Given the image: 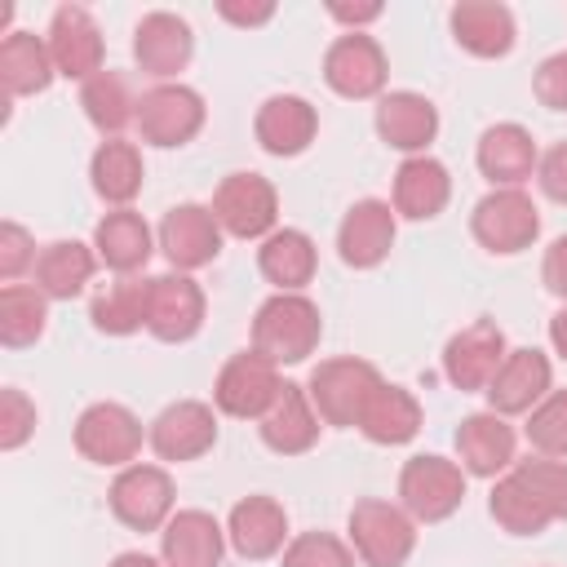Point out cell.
<instances>
[{"label": "cell", "mask_w": 567, "mask_h": 567, "mask_svg": "<svg viewBox=\"0 0 567 567\" xmlns=\"http://www.w3.org/2000/svg\"><path fill=\"white\" fill-rule=\"evenodd\" d=\"M452 35L474 58H505L514 49V13L496 0H461L452 9Z\"/></svg>", "instance_id": "obj_26"}, {"label": "cell", "mask_w": 567, "mask_h": 567, "mask_svg": "<svg viewBox=\"0 0 567 567\" xmlns=\"http://www.w3.org/2000/svg\"><path fill=\"white\" fill-rule=\"evenodd\" d=\"M540 106L549 111H567V53H554L536 66V80H532Z\"/></svg>", "instance_id": "obj_44"}, {"label": "cell", "mask_w": 567, "mask_h": 567, "mask_svg": "<svg viewBox=\"0 0 567 567\" xmlns=\"http://www.w3.org/2000/svg\"><path fill=\"white\" fill-rule=\"evenodd\" d=\"M93 248L102 266H111L115 275H133L151 257V226L142 221V213L115 208L93 226Z\"/></svg>", "instance_id": "obj_29"}, {"label": "cell", "mask_w": 567, "mask_h": 567, "mask_svg": "<svg viewBox=\"0 0 567 567\" xmlns=\"http://www.w3.org/2000/svg\"><path fill=\"white\" fill-rule=\"evenodd\" d=\"M505 332L492 319H474L443 346V372L456 390H487L505 363Z\"/></svg>", "instance_id": "obj_12"}, {"label": "cell", "mask_w": 567, "mask_h": 567, "mask_svg": "<svg viewBox=\"0 0 567 567\" xmlns=\"http://www.w3.org/2000/svg\"><path fill=\"white\" fill-rule=\"evenodd\" d=\"M31 430H35V403H31L22 390L4 385V390H0V447H4V452L22 447V443L31 439Z\"/></svg>", "instance_id": "obj_42"}, {"label": "cell", "mask_w": 567, "mask_h": 567, "mask_svg": "<svg viewBox=\"0 0 567 567\" xmlns=\"http://www.w3.org/2000/svg\"><path fill=\"white\" fill-rule=\"evenodd\" d=\"M315 439H319V412H315L306 385L284 381L279 399L261 416V443L270 452H279V456H297V452H310Z\"/></svg>", "instance_id": "obj_20"}, {"label": "cell", "mask_w": 567, "mask_h": 567, "mask_svg": "<svg viewBox=\"0 0 567 567\" xmlns=\"http://www.w3.org/2000/svg\"><path fill=\"white\" fill-rule=\"evenodd\" d=\"M350 540L368 567H403L416 549V527L408 509L368 496L350 509Z\"/></svg>", "instance_id": "obj_3"}, {"label": "cell", "mask_w": 567, "mask_h": 567, "mask_svg": "<svg viewBox=\"0 0 567 567\" xmlns=\"http://www.w3.org/2000/svg\"><path fill=\"white\" fill-rule=\"evenodd\" d=\"M49 58L66 80H93L102 71V31L84 4H62L49 22Z\"/></svg>", "instance_id": "obj_14"}, {"label": "cell", "mask_w": 567, "mask_h": 567, "mask_svg": "<svg viewBox=\"0 0 567 567\" xmlns=\"http://www.w3.org/2000/svg\"><path fill=\"white\" fill-rule=\"evenodd\" d=\"M275 213H279V199L261 173H230V177H221V186L213 195V217L235 239L275 235Z\"/></svg>", "instance_id": "obj_6"}, {"label": "cell", "mask_w": 567, "mask_h": 567, "mask_svg": "<svg viewBox=\"0 0 567 567\" xmlns=\"http://www.w3.org/2000/svg\"><path fill=\"white\" fill-rule=\"evenodd\" d=\"M204 128V97L186 84H155L137 97V133L151 146H182Z\"/></svg>", "instance_id": "obj_8"}, {"label": "cell", "mask_w": 567, "mask_h": 567, "mask_svg": "<svg viewBox=\"0 0 567 567\" xmlns=\"http://www.w3.org/2000/svg\"><path fill=\"white\" fill-rule=\"evenodd\" d=\"M323 80L341 97H354V102L377 97L385 89V53H381V44L372 35H363V31H350L341 40H332L328 53H323Z\"/></svg>", "instance_id": "obj_11"}, {"label": "cell", "mask_w": 567, "mask_h": 567, "mask_svg": "<svg viewBox=\"0 0 567 567\" xmlns=\"http://www.w3.org/2000/svg\"><path fill=\"white\" fill-rule=\"evenodd\" d=\"M159 248L177 270H199L221 252V226L204 204H177L159 221Z\"/></svg>", "instance_id": "obj_15"}, {"label": "cell", "mask_w": 567, "mask_h": 567, "mask_svg": "<svg viewBox=\"0 0 567 567\" xmlns=\"http://www.w3.org/2000/svg\"><path fill=\"white\" fill-rule=\"evenodd\" d=\"M540 279L554 297L567 301V235H558L549 248H545V266H540Z\"/></svg>", "instance_id": "obj_46"}, {"label": "cell", "mask_w": 567, "mask_h": 567, "mask_svg": "<svg viewBox=\"0 0 567 567\" xmlns=\"http://www.w3.org/2000/svg\"><path fill=\"white\" fill-rule=\"evenodd\" d=\"M31 261H35V244H31V235H27L18 221H4V226H0V279L13 284Z\"/></svg>", "instance_id": "obj_43"}, {"label": "cell", "mask_w": 567, "mask_h": 567, "mask_svg": "<svg viewBox=\"0 0 567 567\" xmlns=\"http://www.w3.org/2000/svg\"><path fill=\"white\" fill-rule=\"evenodd\" d=\"M111 567H164V563H155L151 554H120Z\"/></svg>", "instance_id": "obj_50"}, {"label": "cell", "mask_w": 567, "mask_h": 567, "mask_svg": "<svg viewBox=\"0 0 567 567\" xmlns=\"http://www.w3.org/2000/svg\"><path fill=\"white\" fill-rule=\"evenodd\" d=\"M527 443L540 456H567V390H549L527 416Z\"/></svg>", "instance_id": "obj_39"}, {"label": "cell", "mask_w": 567, "mask_h": 567, "mask_svg": "<svg viewBox=\"0 0 567 567\" xmlns=\"http://www.w3.org/2000/svg\"><path fill=\"white\" fill-rule=\"evenodd\" d=\"M377 133H381V142H390L394 151L416 155V151H425V146L434 142V133H439V111H434V102H430L425 93H408V89L385 93V97L377 102Z\"/></svg>", "instance_id": "obj_23"}, {"label": "cell", "mask_w": 567, "mask_h": 567, "mask_svg": "<svg viewBox=\"0 0 567 567\" xmlns=\"http://www.w3.org/2000/svg\"><path fill=\"white\" fill-rule=\"evenodd\" d=\"M514 474H523L532 483V492L549 505L554 523L567 518V465L554 461V456H527V461H514Z\"/></svg>", "instance_id": "obj_40"}, {"label": "cell", "mask_w": 567, "mask_h": 567, "mask_svg": "<svg viewBox=\"0 0 567 567\" xmlns=\"http://www.w3.org/2000/svg\"><path fill=\"white\" fill-rule=\"evenodd\" d=\"M142 447V421L124 403H93L75 421V452L93 465H128Z\"/></svg>", "instance_id": "obj_10"}, {"label": "cell", "mask_w": 567, "mask_h": 567, "mask_svg": "<svg viewBox=\"0 0 567 567\" xmlns=\"http://www.w3.org/2000/svg\"><path fill=\"white\" fill-rule=\"evenodd\" d=\"M328 13H332L337 22H350V27L359 31L363 22H372V18H381V4H328Z\"/></svg>", "instance_id": "obj_48"}, {"label": "cell", "mask_w": 567, "mask_h": 567, "mask_svg": "<svg viewBox=\"0 0 567 567\" xmlns=\"http://www.w3.org/2000/svg\"><path fill=\"white\" fill-rule=\"evenodd\" d=\"M217 13H221L226 22H235V27H261V22L275 18V4H270V0H261V4H235V0H221Z\"/></svg>", "instance_id": "obj_47"}, {"label": "cell", "mask_w": 567, "mask_h": 567, "mask_svg": "<svg viewBox=\"0 0 567 567\" xmlns=\"http://www.w3.org/2000/svg\"><path fill=\"white\" fill-rule=\"evenodd\" d=\"M470 230H474V239H478L487 252L509 257V252L532 248V239L540 235V213H536V204H532L527 190L501 186V190H492V195H483V199L474 204Z\"/></svg>", "instance_id": "obj_4"}, {"label": "cell", "mask_w": 567, "mask_h": 567, "mask_svg": "<svg viewBox=\"0 0 567 567\" xmlns=\"http://www.w3.org/2000/svg\"><path fill=\"white\" fill-rule=\"evenodd\" d=\"M204 323V292L190 275H155L146 301V328L159 341H190Z\"/></svg>", "instance_id": "obj_16"}, {"label": "cell", "mask_w": 567, "mask_h": 567, "mask_svg": "<svg viewBox=\"0 0 567 567\" xmlns=\"http://www.w3.org/2000/svg\"><path fill=\"white\" fill-rule=\"evenodd\" d=\"M252 128H257L261 151H270V155H301V151L315 142L319 115H315V106H310L306 97H297V93H275V97L261 102Z\"/></svg>", "instance_id": "obj_24"}, {"label": "cell", "mask_w": 567, "mask_h": 567, "mask_svg": "<svg viewBox=\"0 0 567 567\" xmlns=\"http://www.w3.org/2000/svg\"><path fill=\"white\" fill-rule=\"evenodd\" d=\"M452 199V177L439 159L430 155H412L399 164L394 173V213L412 217V221H430L447 208Z\"/></svg>", "instance_id": "obj_28"}, {"label": "cell", "mask_w": 567, "mask_h": 567, "mask_svg": "<svg viewBox=\"0 0 567 567\" xmlns=\"http://www.w3.org/2000/svg\"><path fill=\"white\" fill-rule=\"evenodd\" d=\"M111 514L133 532H155L173 518V478L159 465H124L111 483Z\"/></svg>", "instance_id": "obj_9"}, {"label": "cell", "mask_w": 567, "mask_h": 567, "mask_svg": "<svg viewBox=\"0 0 567 567\" xmlns=\"http://www.w3.org/2000/svg\"><path fill=\"white\" fill-rule=\"evenodd\" d=\"M492 518L509 532V536H536V532H545L549 523H554V514H549V505L532 492V483L523 478V474H505L496 487H492Z\"/></svg>", "instance_id": "obj_36"}, {"label": "cell", "mask_w": 567, "mask_h": 567, "mask_svg": "<svg viewBox=\"0 0 567 567\" xmlns=\"http://www.w3.org/2000/svg\"><path fill=\"white\" fill-rule=\"evenodd\" d=\"M190 53H195V35H190V27H186L177 13H168V9L146 13V18L137 22V31H133V58H137V66H142L146 75L168 80V75H177V71L190 62Z\"/></svg>", "instance_id": "obj_19"}, {"label": "cell", "mask_w": 567, "mask_h": 567, "mask_svg": "<svg viewBox=\"0 0 567 567\" xmlns=\"http://www.w3.org/2000/svg\"><path fill=\"white\" fill-rule=\"evenodd\" d=\"M540 190L554 204H567V142L545 151V159H540Z\"/></svg>", "instance_id": "obj_45"}, {"label": "cell", "mask_w": 567, "mask_h": 567, "mask_svg": "<svg viewBox=\"0 0 567 567\" xmlns=\"http://www.w3.org/2000/svg\"><path fill=\"white\" fill-rule=\"evenodd\" d=\"M359 430L372 443H381V447H399V443L416 439V430H421V403H416V394L403 390V385H385L381 381L372 390V399L363 403Z\"/></svg>", "instance_id": "obj_30"}, {"label": "cell", "mask_w": 567, "mask_h": 567, "mask_svg": "<svg viewBox=\"0 0 567 567\" xmlns=\"http://www.w3.org/2000/svg\"><path fill=\"white\" fill-rule=\"evenodd\" d=\"M381 385V372L368 359H328L310 372V403L323 425H359L363 403Z\"/></svg>", "instance_id": "obj_2"}, {"label": "cell", "mask_w": 567, "mask_h": 567, "mask_svg": "<svg viewBox=\"0 0 567 567\" xmlns=\"http://www.w3.org/2000/svg\"><path fill=\"white\" fill-rule=\"evenodd\" d=\"M474 159H478V173L492 186H518L536 168V142H532V133L523 124H492L478 137Z\"/></svg>", "instance_id": "obj_27"}, {"label": "cell", "mask_w": 567, "mask_h": 567, "mask_svg": "<svg viewBox=\"0 0 567 567\" xmlns=\"http://www.w3.org/2000/svg\"><path fill=\"white\" fill-rule=\"evenodd\" d=\"M549 341H554V350L567 359V306H563V310L549 319Z\"/></svg>", "instance_id": "obj_49"}, {"label": "cell", "mask_w": 567, "mask_h": 567, "mask_svg": "<svg viewBox=\"0 0 567 567\" xmlns=\"http://www.w3.org/2000/svg\"><path fill=\"white\" fill-rule=\"evenodd\" d=\"M53 75H58V66L49 58V40H40L31 31L4 35V44H0V80H4V93L9 97L44 93Z\"/></svg>", "instance_id": "obj_32"}, {"label": "cell", "mask_w": 567, "mask_h": 567, "mask_svg": "<svg viewBox=\"0 0 567 567\" xmlns=\"http://www.w3.org/2000/svg\"><path fill=\"white\" fill-rule=\"evenodd\" d=\"M319 337H323L319 306L301 292H275L270 301H261V310L252 319V350L266 354L275 368L301 363L306 354H315Z\"/></svg>", "instance_id": "obj_1"}, {"label": "cell", "mask_w": 567, "mask_h": 567, "mask_svg": "<svg viewBox=\"0 0 567 567\" xmlns=\"http://www.w3.org/2000/svg\"><path fill=\"white\" fill-rule=\"evenodd\" d=\"M146 301H151V279H133V275H120L106 292L93 297L89 306V319L97 332H111V337H128L146 323Z\"/></svg>", "instance_id": "obj_35"}, {"label": "cell", "mask_w": 567, "mask_h": 567, "mask_svg": "<svg viewBox=\"0 0 567 567\" xmlns=\"http://www.w3.org/2000/svg\"><path fill=\"white\" fill-rule=\"evenodd\" d=\"M279 372L266 354L257 350H244V354H230L226 368L217 372V385H213V403L226 412V416H239V421H261L270 412V403L279 399Z\"/></svg>", "instance_id": "obj_7"}, {"label": "cell", "mask_w": 567, "mask_h": 567, "mask_svg": "<svg viewBox=\"0 0 567 567\" xmlns=\"http://www.w3.org/2000/svg\"><path fill=\"white\" fill-rule=\"evenodd\" d=\"M80 106H84L89 124L102 128V133H111V137H115L128 120H137V97H133V89H128V80H124L120 71H97V75L80 89Z\"/></svg>", "instance_id": "obj_37"}, {"label": "cell", "mask_w": 567, "mask_h": 567, "mask_svg": "<svg viewBox=\"0 0 567 567\" xmlns=\"http://www.w3.org/2000/svg\"><path fill=\"white\" fill-rule=\"evenodd\" d=\"M44 319H49V306H44L40 288H31V284H4L0 288V341L9 350H22V346L40 341Z\"/></svg>", "instance_id": "obj_38"}, {"label": "cell", "mask_w": 567, "mask_h": 567, "mask_svg": "<svg viewBox=\"0 0 567 567\" xmlns=\"http://www.w3.org/2000/svg\"><path fill=\"white\" fill-rule=\"evenodd\" d=\"M456 456L465 474L496 478L501 470L514 465V430L496 412H474L456 425Z\"/></svg>", "instance_id": "obj_22"}, {"label": "cell", "mask_w": 567, "mask_h": 567, "mask_svg": "<svg viewBox=\"0 0 567 567\" xmlns=\"http://www.w3.org/2000/svg\"><path fill=\"white\" fill-rule=\"evenodd\" d=\"M284 567H354V558L332 532H301L297 540H288Z\"/></svg>", "instance_id": "obj_41"}, {"label": "cell", "mask_w": 567, "mask_h": 567, "mask_svg": "<svg viewBox=\"0 0 567 567\" xmlns=\"http://www.w3.org/2000/svg\"><path fill=\"white\" fill-rule=\"evenodd\" d=\"M399 501L416 523H443L465 501V474L456 461L421 452L399 474Z\"/></svg>", "instance_id": "obj_5"}, {"label": "cell", "mask_w": 567, "mask_h": 567, "mask_svg": "<svg viewBox=\"0 0 567 567\" xmlns=\"http://www.w3.org/2000/svg\"><path fill=\"white\" fill-rule=\"evenodd\" d=\"M89 177H93V190H97L106 204L128 208V199L142 190L146 168H142V155H137V146H133V142L111 137V142H102V146L93 151Z\"/></svg>", "instance_id": "obj_34"}, {"label": "cell", "mask_w": 567, "mask_h": 567, "mask_svg": "<svg viewBox=\"0 0 567 567\" xmlns=\"http://www.w3.org/2000/svg\"><path fill=\"white\" fill-rule=\"evenodd\" d=\"M549 381H554L549 359L540 350L523 346V350H509L505 354L501 372L492 377V385L483 394H487V403H492L496 416H518V412H532L549 394Z\"/></svg>", "instance_id": "obj_18"}, {"label": "cell", "mask_w": 567, "mask_h": 567, "mask_svg": "<svg viewBox=\"0 0 567 567\" xmlns=\"http://www.w3.org/2000/svg\"><path fill=\"white\" fill-rule=\"evenodd\" d=\"M394 248V208L385 199H359L337 226V252L354 270H372Z\"/></svg>", "instance_id": "obj_17"}, {"label": "cell", "mask_w": 567, "mask_h": 567, "mask_svg": "<svg viewBox=\"0 0 567 567\" xmlns=\"http://www.w3.org/2000/svg\"><path fill=\"white\" fill-rule=\"evenodd\" d=\"M226 536L235 545L239 558H270L284 549V536H288V514L275 496H244L235 509H230V523H226Z\"/></svg>", "instance_id": "obj_25"}, {"label": "cell", "mask_w": 567, "mask_h": 567, "mask_svg": "<svg viewBox=\"0 0 567 567\" xmlns=\"http://www.w3.org/2000/svg\"><path fill=\"white\" fill-rule=\"evenodd\" d=\"M146 439L159 461H195L217 443V416L199 399H177L151 421Z\"/></svg>", "instance_id": "obj_13"}, {"label": "cell", "mask_w": 567, "mask_h": 567, "mask_svg": "<svg viewBox=\"0 0 567 567\" xmlns=\"http://www.w3.org/2000/svg\"><path fill=\"white\" fill-rule=\"evenodd\" d=\"M315 261H319L315 257V239L306 230H292V226L266 235L261 248H257V266L279 292H297L301 284H310L315 279Z\"/></svg>", "instance_id": "obj_31"}, {"label": "cell", "mask_w": 567, "mask_h": 567, "mask_svg": "<svg viewBox=\"0 0 567 567\" xmlns=\"http://www.w3.org/2000/svg\"><path fill=\"white\" fill-rule=\"evenodd\" d=\"M221 545H226V532L204 509H177L159 532L164 567H217Z\"/></svg>", "instance_id": "obj_21"}, {"label": "cell", "mask_w": 567, "mask_h": 567, "mask_svg": "<svg viewBox=\"0 0 567 567\" xmlns=\"http://www.w3.org/2000/svg\"><path fill=\"white\" fill-rule=\"evenodd\" d=\"M93 266H97L93 248H84L80 239H58L35 257V288L53 301H71L93 279Z\"/></svg>", "instance_id": "obj_33"}]
</instances>
